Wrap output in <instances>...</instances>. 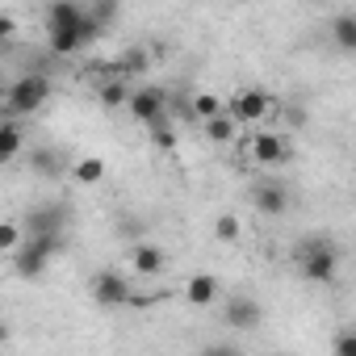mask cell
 Listing matches in <instances>:
<instances>
[{
	"instance_id": "cell-13",
	"label": "cell",
	"mask_w": 356,
	"mask_h": 356,
	"mask_svg": "<svg viewBox=\"0 0 356 356\" xmlns=\"http://www.w3.org/2000/svg\"><path fill=\"white\" fill-rule=\"evenodd\" d=\"M26 159H30V168H34L38 176H47V181H55V176L67 172V159H63V151H55V147H34Z\"/></svg>"
},
{
	"instance_id": "cell-17",
	"label": "cell",
	"mask_w": 356,
	"mask_h": 356,
	"mask_svg": "<svg viewBox=\"0 0 356 356\" xmlns=\"http://www.w3.org/2000/svg\"><path fill=\"white\" fill-rule=\"evenodd\" d=\"M72 176H76V185L92 189V185L105 181V159H101V155H80V159L72 163Z\"/></svg>"
},
{
	"instance_id": "cell-27",
	"label": "cell",
	"mask_w": 356,
	"mask_h": 356,
	"mask_svg": "<svg viewBox=\"0 0 356 356\" xmlns=\"http://www.w3.org/2000/svg\"><path fill=\"white\" fill-rule=\"evenodd\" d=\"M13 34H17V22H13L9 13H0V47H5V42H9Z\"/></svg>"
},
{
	"instance_id": "cell-19",
	"label": "cell",
	"mask_w": 356,
	"mask_h": 356,
	"mask_svg": "<svg viewBox=\"0 0 356 356\" xmlns=\"http://www.w3.org/2000/svg\"><path fill=\"white\" fill-rule=\"evenodd\" d=\"M331 38H335V47H339L343 55H352V51H356V17H352V13L331 17Z\"/></svg>"
},
{
	"instance_id": "cell-20",
	"label": "cell",
	"mask_w": 356,
	"mask_h": 356,
	"mask_svg": "<svg viewBox=\"0 0 356 356\" xmlns=\"http://www.w3.org/2000/svg\"><path fill=\"white\" fill-rule=\"evenodd\" d=\"M84 17H92L101 30L122 17V0H84Z\"/></svg>"
},
{
	"instance_id": "cell-8",
	"label": "cell",
	"mask_w": 356,
	"mask_h": 356,
	"mask_svg": "<svg viewBox=\"0 0 356 356\" xmlns=\"http://www.w3.org/2000/svg\"><path fill=\"white\" fill-rule=\"evenodd\" d=\"M88 289H92V298H97L101 306H126V302H130V281H126L118 268H101V273L88 281Z\"/></svg>"
},
{
	"instance_id": "cell-18",
	"label": "cell",
	"mask_w": 356,
	"mask_h": 356,
	"mask_svg": "<svg viewBox=\"0 0 356 356\" xmlns=\"http://www.w3.org/2000/svg\"><path fill=\"white\" fill-rule=\"evenodd\" d=\"M202 130H206V138L210 143H218V147H227V143H235V118L227 113V105H222V113H214V118H206L202 122Z\"/></svg>"
},
{
	"instance_id": "cell-3",
	"label": "cell",
	"mask_w": 356,
	"mask_h": 356,
	"mask_svg": "<svg viewBox=\"0 0 356 356\" xmlns=\"http://www.w3.org/2000/svg\"><path fill=\"white\" fill-rule=\"evenodd\" d=\"M47 101H51V80H47L42 72L17 76V80L9 84V92H5V105H9L13 118H30V113H38Z\"/></svg>"
},
{
	"instance_id": "cell-22",
	"label": "cell",
	"mask_w": 356,
	"mask_h": 356,
	"mask_svg": "<svg viewBox=\"0 0 356 356\" xmlns=\"http://www.w3.org/2000/svg\"><path fill=\"white\" fill-rule=\"evenodd\" d=\"M97 97H101V105H105V109H122V105H126V97H130V88H126V80H122V76H113V80H105V84L97 88Z\"/></svg>"
},
{
	"instance_id": "cell-25",
	"label": "cell",
	"mask_w": 356,
	"mask_h": 356,
	"mask_svg": "<svg viewBox=\"0 0 356 356\" xmlns=\"http://www.w3.org/2000/svg\"><path fill=\"white\" fill-rule=\"evenodd\" d=\"M147 130H151V143H155L159 151H172V147H176V134H172L168 122H155V126H147Z\"/></svg>"
},
{
	"instance_id": "cell-2",
	"label": "cell",
	"mask_w": 356,
	"mask_h": 356,
	"mask_svg": "<svg viewBox=\"0 0 356 356\" xmlns=\"http://www.w3.org/2000/svg\"><path fill=\"white\" fill-rule=\"evenodd\" d=\"M63 252V235H22V243L13 248V268L17 277L34 281L51 268V260H59Z\"/></svg>"
},
{
	"instance_id": "cell-6",
	"label": "cell",
	"mask_w": 356,
	"mask_h": 356,
	"mask_svg": "<svg viewBox=\"0 0 356 356\" xmlns=\"http://www.w3.org/2000/svg\"><path fill=\"white\" fill-rule=\"evenodd\" d=\"M126 109H130V118L143 122V126L168 122V101H163L159 88H134V92L126 97Z\"/></svg>"
},
{
	"instance_id": "cell-16",
	"label": "cell",
	"mask_w": 356,
	"mask_h": 356,
	"mask_svg": "<svg viewBox=\"0 0 356 356\" xmlns=\"http://www.w3.org/2000/svg\"><path fill=\"white\" fill-rule=\"evenodd\" d=\"M84 17V0H51L47 5V30L51 26H76Z\"/></svg>"
},
{
	"instance_id": "cell-5",
	"label": "cell",
	"mask_w": 356,
	"mask_h": 356,
	"mask_svg": "<svg viewBox=\"0 0 356 356\" xmlns=\"http://www.w3.org/2000/svg\"><path fill=\"white\" fill-rule=\"evenodd\" d=\"M243 151H248V159H256V163H264V168H277V163H285V159L293 155V147H289L285 134H277V130H256Z\"/></svg>"
},
{
	"instance_id": "cell-14",
	"label": "cell",
	"mask_w": 356,
	"mask_h": 356,
	"mask_svg": "<svg viewBox=\"0 0 356 356\" xmlns=\"http://www.w3.org/2000/svg\"><path fill=\"white\" fill-rule=\"evenodd\" d=\"M47 47H51V55L63 59V55H76L84 42H80V30L76 26H51L47 30Z\"/></svg>"
},
{
	"instance_id": "cell-15",
	"label": "cell",
	"mask_w": 356,
	"mask_h": 356,
	"mask_svg": "<svg viewBox=\"0 0 356 356\" xmlns=\"http://www.w3.org/2000/svg\"><path fill=\"white\" fill-rule=\"evenodd\" d=\"M22 151H26V134H22V126H17V122H0V168L13 163Z\"/></svg>"
},
{
	"instance_id": "cell-1",
	"label": "cell",
	"mask_w": 356,
	"mask_h": 356,
	"mask_svg": "<svg viewBox=\"0 0 356 356\" xmlns=\"http://www.w3.org/2000/svg\"><path fill=\"white\" fill-rule=\"evenodd\" d=\"M293 264L310 285H331L335 273H339V248L327 235H310L293 248Z\"/></svg>"
},
{
	"instance_id": "cell-30",
	"label": "cell",
	"mask_w": 356,
	"mask_h": 356,
	"mask_svg": "<svg viewBox=\"0 0 356 356\" xmlns=\"http://www.w3.org/2000/svg\"><path fill=\"white\" fill-rule=\"evenodd\" d=\"M0 289H5V277H0Z\"/></svg>"
},
{
	"instance_id": "cell-23",
	"label": "cell",
	"mask_w": 356,
	"mask_h": 356,
	"mask_svg": "<svg viewBox=\"0 0 356 356\" xmlns=\"http://www.w3.org/2000/svg\"><path fill=\"white\" fill-rule=\"evenodd\" d=\"M22 222L17 218H0V256H13V248L22 243Z\"/></svg>"
},
{
	"instance_id": "cell-24",
	"label": "cell",
	"mask_w": 356,
	"mask_h": 356,
	"mask_svg": "<svg viewBox=\"0 0 356 356\" xmlns=\"http://www.w3.org/2000/svg\"><path fill=\"white\" fill-rule=\"evenodd\" d=\"M243 235V222L235 218V214H218V222H214V239L218 243H235Z\"/></svg>"
},
{
	"instance_id": "cell-29",
	"label": "cell",
	"mask_w": 356,
	"mask_h": 356,
	"mask_svg": "<svg viewBox=\"0 0 356 356\" xmlns=\"http://www.w3.org/2000/svg\"><path fill=\"white\" fill-rule=\"evenodd\" d=\"M0 343H9V323L0 318Z\"/></svg>"
},
{
	"instance_id": "cell-21",
	"label": "cell",
	"mask_w": 356,
	"mask_h": 356,
	"mask_svg": "<svg viewBox=\"0 0 356 356\" xmlns=\"http://www.w3.org/2000/svg\"><path fill=\"white\" fill-rule=\"evenodd\" d=\"M189 113H193L197 122H206V118L222 113V97H218V92H210V88H202V92H193V101H189Z\"/></svg>"
},
{
	"instance_id": "cell-4",
	"label": "cell",
	"mask_w": 356,
	"mask_h": 356,
	"mask_svg": "<svg viewBox=\"0 0 356 356\" xmlns=\"http://www.w3.org/2000/svg\"><path fill=\"white\" fill-rule=\"evenodd\" d=\"M227 113L235 118V126H256V122H264L273 113V101H268L264 88H239L235 101L227 105Z\"/></svg>"
},
{
	"instance_id": "cell-10",
	"label": "cell",
	"mask_w": 356,
	"mask_h": 356,
	"mask_svg": "<svg viewBox=\"0 0 356 356\" xmlns=\"http://www.w3.org/2000/svg\"><path fill=\"white\" fill-rule=\"evenodd\" d=\"M252 202H256V210H260V214L281 218V214H289L293 193H289V185H281V181H260V185H256V193H252Z\"/></svg>"
},
{
	"instance_id": "cell-7",
	"label": "cell",
	"mask_w": 356,
	"mask_h": 356,
	"mask_svg": "<svg viewBox=\"0 0 356 356\" xmlns=\"http://www.w3.org/2000/svg\"><path fill=\"white\" fill-rule=\"evenodd\" d=\"M63 227H67V206H55V202H42L22 218L26 235H63Z\"/></svg>"
},
{
	"instance_id": "cell-11",
	"label": "cell",
	"mask_w": 356,
	"mask_h": 356,
	"mask_svg": "<svg viewBox=\"0 0 356 356\" xmlns=\"http://www.w3.org/2000/svg\"><path fill=\"white\" fill-rule=\"evenodd\" d=\"M163 264H168V252H163L159 243H134V248H130V268H134V273L159 277Z\"/></svg>"
},
{
	"instance_id": "cell-28",
	"label": "cell",
	"mask_w": 356,
	"mask_h": 356,
	"mask_svg": "<svg viewBox=\"0 0 356 356\" xmlns=\"http://www.w3.org/2000/svg\"><path fill=\"white\" fill-rule=\"evenodd\" d=\"M285 122H289L293 130H298V126H306V109H302V105H285Z\"/></svg>"
},
{
	"instance_id": "cell-9",
	"label": "cell",
	"mask_w": 356,
	"mask_h": 356,
	"mask_svg": "<svg viewBox=\"0 0 356 356\" xmlns=\"http://www.w3.org/2000/svg\"><path fill=\"white\" fill-rule=\"evenodd\" d=\"M222 323H227V327H235V331H252V327H260V323H264V306H260L256 298H248V293H235V298H227Z\"/></svg>"
},
{
	"instance_id": "cell-12",
	"label": "cell",
	"mask_w": 356,
	"mask_h": 356,
	"mask_svg": "<svg viewBox=\"0 0 356 356\" xmlns=\"http://www.w3.org/2000/svg\"><path fill=\"white\" fill-rule=\"evenodd\" d=\"M218 293H222V281H218L214 273H197V277H189V285H185V302H189V306H214Z\"/></svg>"
},
{
	"instance_id": "cell-26",
	"label": "cell",
	"mask_w": 356,
	"mask_h": 356,
	"mask_svg": "<svg viewBox=\"0 0 356 356\" xmlns=\"http://www.w3.org/2000/svg\"><path fill=\"white\" fill-rule=\"evenodd\" d=\"M335 356H356V335H352V331H343V335L335 339Z\"/></svg>"
}]
</instances>
